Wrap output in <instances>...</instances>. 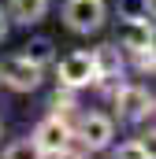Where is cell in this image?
I'll use <instances>...</instances> for the list:
<instances>
[{
    "instance_id": "6da1fadb",
    "label": "cell",
    "mask_w": 156,
    "mask_h": 159,
    "mask_svg": "<svg viewBox=\"0 0 156 159\" xmlns=\"http://www.w3.org/2000/svg\"><path fill=\"white\" fill-rule=\"evenodd\" d=\"M71 137L82 152H104L115 137V122L100 111H85L78 115V122H71Z\"/></svg>"
},
{
    "instance_id": "7a4b0ae2",
    "label": "cell",
    "mask_w": 156,
    "mask_h": 159,
    "mask_svg": "<svg viewBox=\"0 0 156 159\" xmlns=\"http://www.w3.org/2000/svg\"><path fill=\"white\" fill-rule=\"evenodd\" d=\"M112 100H115V115L123 122H145L153 115V96H149L145 85H126L123 81L112 93Z\"/></svg>"
},
{
    "instance_id": "3957f363",
    "label": "cell",
    "mask_w": 156,
    "mask_h": 159,
    "mask_svg": "<svg viewBox=\"0 0 156 159\" xmlns=\"http://www.w3.org/2000/svg\"><path fill=\"white\" fill-rule=\"evenodd\" d=\"M104 15H108L104 0H67L63 7V22L75 34H97L104 26Z\"/></svg>"
},
{
    "instance_id": "277c9868",
    "label": "cell",
    "mask_w": 156,
    "mask_h": 159,
    "mask_svg": "<svg viewBox=\"0 0 156 159\" xmlns=\"http://www.w3.org/2000/svg\"><path fill=\"white\" fill-rule=\"evenodd\" d=\"M34 144L41 148V156H60L63 148H71V144H75V137H71V122L60 119V115L41 119L37 129H34Z\"/></svg>"
},
{
    "instance_id": "5b68a950",
    "label": "cell",
    "mask_w": 156,
    "mask_h": 159,
    "mask_svg": "<svg viewBox=\"0 0 156 159\" xmlns=\"http://www.w3.org/2000/svg\"><path fill=\"white\" fill-rule=\"evenodd\" d=\"M41 74H45V67L22 59V56H11V59L0 63V81L7 89H15V93H34L41 85Z\"/></svg>"
},
{
    "instance_id": "8992f818",
    "label": "cell",
    "mask_w": 156,
    "mask_h": 159,
    "mask_svg": "<svg viewBox=\"0 0 156 159\" xmlns=\"http://www.w3.org/2000/svg\"><path fill=\"white\" fill-rule=\"evenodd\" d=\"M56 74H60V85H67V89H85L89 81L97 78V74H93V56H89V52H71V56H63V59L56 63Z\"/></svg>"
},
{
    "instance_id": "52a82bcc",
    "label": "cell",
    "mask_w": 156,
    "mask_h": 159,
    "mask_svg": "<svg viewBox=\"0 0 156 159\" xmlns=\"http://www.w3.org/2000/svg\"><path fill=\"white\" fill-rule=\"evenodd\" d=\"M119 48H126V52L153 48V19H123L119 22Z\"/></svg>"
},
{
    "instance_id": "ba28073f",
    "label": "cell",
    "mask_w": 156,
    "mask_h": 159,
    "mask_svg": "<svg viewBox=\"0 0 156 159\" xmlns=\"http://www.w3.org/2000/svg\"><path fill=\"white\" fill-rule=\"evenodd\" d=\"M89 56H93L97 78H123V48L119 44H97Z\"/></svg>"
},
{
    "instance_id": "9c48e42d",
    "label": "cell",
    "mask_w": 156,
    "mask_h": 159,
    "mask_svg": "<svg viewBox=\"0 0 156 159\" xmlns=\"http://www.w3.org/2000/svg\"><path fill=\"white\" fill-rule=\"evenodd\" d=\"M45 11H48V0H7V22H19V26L41 22Z\"/></svg>"
},
{
    "instance_id": "30bf717a",
    "label": "cell",
    "mask_w": 156,
    "mask_h": 159,
    "mask_svg": "<svg viewBox=\"0 0 156 159\" xmlns=\"http://www.w3.org/2000/svg\"><path fill=\"white\" fill-rule=\"evenodd\" d=\"M19 56L30 59V63H37V67H48V63L56 59V48H52V41H48V37H34L30 44H22Z\"/></svg>"
},
{
    "instance_id": "8fae6325",
    "label": "cell",
    "mask_w": 156,
    "mask_h": 159,
    "mask_svg": "<svg viewBox=\"0 0 156 159\" xmlns=\"http://www.w3.org/2000/svg\"><path fill=\"white\" fill-rule=\"evenodd\" d=\"M78 89H67V85H60L56 89V96H52V115H60V119H67V115H75V107H78V96H75ZM71 122V119H67Z\"/></svg>"
},
{
    "instance_id": "7c38bea8",
    "label": "cell",
    "mask_w": 156,
    "mask_h": 159,
    "mask_svg": "<svg viewBox=\"0 0 156 159\" xmlns=\"http://www.w3.org/2000/svg\"><path fill=\"white\" fill-rule=\"evenodd\" d=\"M119 19H153V0H119Z\"/></svg>"
},
{
    "instance_id": "4fadbf2b",
    "label": "cell",
    "mask_w": 156,
    "mask_h": 159,
    "mask_svg": "<svg viewBox=\"0 0 156 159\" xmlns=\"http://www.w3.org/2000/svg\"><path fill=\"white\" fill-rule=\"evenodd\" d=\"M4 159H45V156H41V148L34 144V137H26V141H15V144H7Z\"/></svg>"
},
{
    "instance_id": "5bb4252c",
    "label": "cell",
    "mask_w": 156,
    "mask_h": 159,
    "mask_svg": "<svg viewBox=\"0 0 156 159\" xmlns=\"http://www.w3.org/2000/svg\"><path fill=\"white\" fill-rule=\"evenodd\" d=\"M115 159H153V144L145 141H126L115 148Z\"/></svg>"
},
{
    "instance_id": "9a60e30c",
    "label": "cell",
    "mask_w": 156,
    "mask_h": 159,
    "mask_svg": "<svg viewBox=\"0 0 156 159\" xmlns=\"http://www.w3.org/2000/svg\"><path fill=\"white\" fill-rule=\"evenodd\" d=\"M134 56H138V70H141V74H153V67H156L153 48H141V52H134Z\"/></svg>"
},
{
    "instance_id": "2e32d148",
    "label": "cell",
    "mask_w": 156,
    "mask_h": 159,
    "mask_svg": "<svg viewBox=\"0 0 156 159\" xmlns=\"http://www.w3.org/2000/svg\"><path fill=\"white\" fill-rule=\"evenodd\" d=\"M93 81H97V89H100L104 96H112L119 85H123V78H93Z\"/></svg>"
},
{
    "instance_id": "e0dca14e",
    "label": "cell",
    "mask_w": 156,
    "mask_h": 159,
    "mask_svg": "<svg viewBox=\"0 0 156 159\" xmlns=\"http://www.w3.org/2000/svg\"><path fill=\"white\" fill-rule=\"evenodd\" d=\"M7 37V11H0V41Z\"/></svg>"
}]
</instances>
